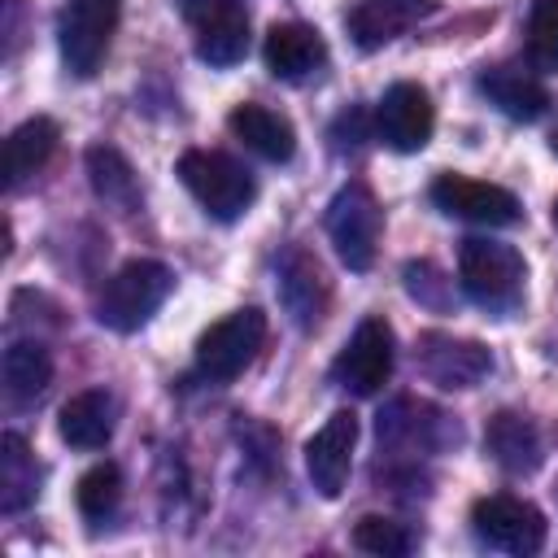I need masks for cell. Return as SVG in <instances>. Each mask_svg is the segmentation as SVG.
I'll use <instances>...</instances> for the list:
<instances>
[{
	"label": "cell",
	"instance_id": "d4e9b609",
	"mask_svg": "<svg viewBox=\"0 0 558 558\" xmlns=\"http://www.w3.org/2000/svg\"><path fill=\"white\" fill-rule=\"evenodd\" d=\"M52 379V357L39 340H13L4 349V397L13 405H31Z\"/></svg>",
	"mask_w": 558,
	"mask_h": 558
},
{
	"label": "cell",
	"instance_id": "7a4b0ae2",
	"mask_svg": "<svg viewBox=\"0 0 558 558\" xmlns=\"http://www.w3.org/2000/svg\"><path fill=\"white\" fill-rule=\"evenodd\" d=\"M174 288V275L153 262V257H140V262H126L122 270L109 275V283L100 288V301H96V318L109 327V331H140L157 310L161 301L170 296Z\"/></svg>",
	"mask_w": 558,
	"mask_h": 558
},
{
	"label": "cell",
	"instance_id": "484cf974",
	"mask_svg": "<svg viewBox=\"0 0 558 558\" xmlns=\"http://www.w3.org/2000/svg\"><path fill=\"white\" fill-rule=\"evenodd\" d=\"M78 510H83V519H92V523H105L113 510H118V501H122V471L113 466V462H96L83 480H78Z\"/></svg>",
	"mask_w": 558,
	"mask_h": 558
},
{
	"label": "cell",
	"instance_id": "277c9868",
	"mask_svg": "<svg viewBox=\"0 0 558 558\" xmlns=\"http://www.w3.org/2000/svg\"><path fill=\"white\" fill-rule=\"evenodd\" d=\"M379 231H384V214L375 192L366 183H344L327 205V235L336 244V257L349 270H371L379 253Z\"/></svg>",
	"mask_w": 558,
	"mask_h": 558
},
{
	"label": "cell",
	"instance_id": "f1b7e54d",
	"mask_svg": "<svg viewBox=\"0 0 558 558\" xmlns=\"http://www.w3.org/2000/svg\"><path fill=\"white\" fill-rule=\"evenodd\" d=\"M405 288L418 305H432V310H445L449 305V279L432 266V262H410L405 266Z\"/></svg>",
	"mask_w": 558,
	"mask_h": 558
},
{
	"label": "cell",
	"instance_id": "3957f363",
	"mask_svg": "<svg viewBox=\"0 0 558 558\" xmlns=\"http://www.w3.org/2000/svg\"><path fill=\"white\" fill-rule=\"evenodd\" d=\"M179 179L201 201V209L209 218H218V222L240 218L253 205V196H257L253 174L235 157H227L218 148H187L179 157Z\"/></svg>",
	"mask_w": 558,
	"mask_h": 558
},
{
	"label": "cell",
	"instance_id": "2e32d148",
	"mask_svg": "<svg viewBox=\"0 0 558 558\" xmlns=\"http://www.w3.org/2000/svg\"><path fill=\"white\" fill-rule=\"evenodd\" d=\"M436 9V0H357L349 13V35L357 48H384L397 35H405L414 22H423Z\"/></svg>",
	"mask_w": 558,
	"mask_h": 558
},
{
	"label": "cell",
	"instance_id": "9a60e30c",
	"mask_svg": "<svg viewBox=\"0 0 558 558\" xmlns=\"http://www.w3.org/2000/svg\"><path fill=\"white\" fill-rule=\"evenodd\" d=\"M262 57H266V70H270L275 78L301 83V78H310V74L323 70L327 44H323V35H318L314 26H305V22H279V26H270V35H266V44H262Z\"/></svg>",
	"mask_w": 558,
	"mask_h": 558
},
{
	"label": "cell",
	"instance_id": "ba28073f",
	"mask_svg": "<svg viewBox=\"0 0 558 558\" xmlns=\"http://www.w3.org/2000/svg\"><path fill=\"white\" fill-rule=\"evenodd\" d=\"M122 0H70L61 13V61L70 74L92 78L109 52Z\"/></svg>",
	"mask_w": 558,
	"mask_h": 558
},
{
	"label": "cell",
	"instance_id": "4316f807",
	"mask_svg": "<svg viewBox=\"0 0 558 558\" xmlns=\"http://www.w3.org/2000/svg\"><path fill=\"white\" fill-rule=\"evenodd\" d=\"M353 545L362 554H375V558H405L414 549V532L397 519H384V514H366L357 527H353Z\"/></svg>",
	"mask_w": 558,
	"mask_h": 558
},
{
	"label": "cell",
	"instance_id": "ffe728a7",
	"mask_svg": "<svg viewBox=\"0 0 558 558\" xmlns=\"http://www.w3.org/2000/svg\"><path fill=\"white\" fill-rule=\"evenodd\" d=\"M113 418H118L113 397H109L105 388H87V392H78V397H70V401L61 405L57 432H61V440L74 445V449H100V445H109V436H113Z\"/></svg>",
	"mask_w": 558,
	"mask_h": 558
},
{
	"label": "cell",
	"instance_id": "cb8c5ba5",
	"mask_svg": "<svg viewBox=\"0 0 558 558\" xmlns=\"http://www.w3.org/2000/svg\"><path fill=\"white\" fill-rule=\"evenodd\" d=\"M87 179H92V192H96L105 205H113L118 214H131V209L140 205L135 170H131V161H126L118 148H109V144L87 148Z\"/></svg>",
	"mask_w": 558,
	"mask_h": 558
},
{
	"label": "cell",
	"instance_id": "7c38bea8",
	"mask_svg": "<svg viewBox=\"0 0 558 558\" xmlns=\"http://www.w3.org/2000/svg\"><path fill=\"white\" fill-rule=\"evenodd\" d=\"M418 366L440 388H475L493 371V353L480 340H458V336L427 331L418 340Z\"/></svg>",
	"mask_w": 558,
	"mask_h": 558
},
{
	"label": "cell",
	"instance_id": "6da1fadb",
	"mask_svg": "<svg viewBox=\"0 0 558 558\" xmlns=\"http://www.w3.org/2000/svg\"><path fill=\"white\" fill-rule=\"evenodd\" d=\"M458 283L480 310L510 314L523 301V257L501 240L471 235L458 248Z\"/></svg>",
	"mask_w": 558,
	"mask_h": 558
},
{
	"label": "cell",
	"instance_id": "1f68e13d",
	"mask_svg": "<svg viewBox=\"0 0 558 558\" xmlns=\"http://www.w3.org/2000/svg\"><path fill=\"white\" fill-rule=\"evenodd\" d=\"M549 144H554V153H558V131H554V140H549Z\"/></svg>",
	"mask_w": 558,
	"mask_h": 558
},
{
	"label": "cell",
	"instance_id": "9c48e42d",
	"mask_svg": "<svg viewBox=\"0 0 558 558\" xmlns=\"http://www.w3.org/2000/svg\"><path fill=\"white\" fill-rule=\"evenodd\" d=\"M432 201H436L440 214L462 218V222H475V227H510L523 214L519 209V196L510 187L480 183V179H466V174H436Z\"/></svg>",
	"mask_w": 558,
	"mask_h": 558
},
{
	"label": "cell",
	"instance_id": "5bb4252c",
	"mask_svg": "<svg viewBox=\"0 0 558 558\" xmlns=\"http://www.w3.org/2000/svg\"><path fill=\"white\" fill-rule=\"evenodd\" d=\"M279 301L301 331H314L327 310V275L305 248H288L279 262Z\"/></svg>",
	"mask_w": 558,
	"mask_h": 558
},
{
	"label": "cell",
	"instance_id": "f546056e",
	"mask_svg": "<svg viewBox=\"0 0 558 558\" xmlns=\"http://www.w3.org/2000/svg\"><path fill=\"white\" fill-rule=\"evenodd\" d=\"M227 4H240V0H179V13H183L187 22H205L209 13L227 9Z\"/></svg>",
	"mask_w": 558,
	"mask_h": 558
},
{
	"label": "cell",
	"instance_id": "603a6c76",
	"mask_svg": "<svg viewBox=\"0 0 558 558\" xmlns=\"http://www.w3.org/2000/svg\"><path fill=\"white\" fill-rule=\"evenodd\" d=\"M248 52V13L244 4H227L196 22V57L209 65H235Z\"/></svg>",
	"mask_w": 558,
	"mask_h": 558
},
{
	"label": "cell",
	"instance_id": "e0dca14e",
	"mask_svg": "<svg viewBox=\"0 0 558 558\" xmlns=\"http://www.w3.org/2000/svg\"><path fill=\"white\" fill-rule=\"evenodd\" d=\"M480 92L514 122H536L549 109V92L527 65H488L480 74Z\"/></svg>",
	"mask_w": 558,
	"mask_h": 558
},
{
	"label": "cell",
	"instance_id": "44dd1931",
	"mask_svg": "<svg viewBox=\"0 0 558 558\" xmlns=\"http://www.w3.org/2000/svg\"><path fill=\"white\" fill-rule=\"evenodd\" d=\"M57 122L52 118H26L13 135H9V144H4V187L13 192V187H22L35 170H44V161L52 157V148H57Z\"/></svg>",
	"mask_w": 558,
	"mask_h": 558
},
{
	"label": "cell",
	"instance_id": "30bf717a",
	"mask_svg": "<svg viewBox=\"0 0 558 558\" xmlns=\"http://www.w3.org/2000/svg\"><path fill=\"white\" fill-rule=\"evenodd\" d=\"M432 126H436V109H432V96L418 83H392L384 92V100L375 109V131L388 148L418 153V148H427Z\"/></svg>",
	"mask_w": 558,
	"mask_h": 558
},
{
	"label": "cell",
	"instance_id": "ac0fdd59",
	"mask_svg": "<svg viewBox=\"0 0 558 558\" xmlns=\"http://www.w3.org/2000/svg\"><path fill=\"white\" fill-rule=\"evenodd\" d=\"M227 126H231V135H235L248 153H257L262 161H288V157L296 153V131H292V122H288L283 113L257 105V100L235 105L231 118H227Z\"/></svg>",
	"mask_w": 558,
	"mask_h": 558
},
{
	"label": "cell",
	"instance_id": "d6986e66",
	"mask_svg": "<svg viewBox=\"0 0 558 558\" xmlns=\"http://www.w3.org/2000/svg\"><path fill=\"white\" fill-rule=\"evenodd\" d=\"M484 449L493 453V462L510 475H527L541 466V432L532 427V418L514 414V410H501L488 418L484 427Z\"/></svg>",
	"mask_w": 558,
	"mask_h": 558
},
{
	"label": "cell",
	"instance_id": "52a82bcc",
	"mask_svg": "<svg viewBox=\"0 0 558 558\" xmlns=\"http://www.w3.org/2000/svg\"><path fill=\"white\" fill-rule=\"evenodd\" d=\"M392 357H397L392 327L384 318H362L349 344L340 349V357L331 362V379L353 397H375L392 375Z\"/></svg>",
	"mask_w": 558,
	"mask_h": 558
},
{
	"label": "cell",
	"instance_id": "5b68a950",
	"mask_svg": "<svg viewBox=\"0 0 558 558\" xmlns=\"http://www.w3.org/2000/svg\"><path fill=\"white\" fill-rule=\"evenodd\" d=\"M266 340V314L257 305H244L227 318H218L201 340H196V371L214 384L235 379L262 349Z\"/></svg>",
	"mask_w": 558,
	"mask_h": 558
},
{
	"label": "cell",
	"instance_id": "4dcf8cb0",
	"mask_svg": "<svg viewBox=\"0 0 558 558\" xmlns=\"http://www.w3.org/2000/svg\"><path fill=\"white\" fill-rule=\"evenodd\" d=\"M554 227H558V196H554Z\"/></svg>",
	"mask_w": 558,
	"mask_h": 558
},
{
	"label": "cell",
	"instance_id": "7402d4cb",
	"mask_svg": "<svg viewBox=\"0 0 558 558\" xmlns=\"http://www.w3.org/2000/svg\"><path fill=\"white\" fill-rule=\"evenodd\" d=\"M39 497V462L17 432L0 436V510L22 514Z\"/></svg>",
	"mask_w": 558,
	"mask_h": 558
},
{
	"label": "cell",
	"instance_id": "83f0119b",
	"mask_svg": "<svg viewBox=\"0 0 558 558\" xmlns=\"http://www.w3.org/2000/svg\"><path fill=\"white\" fill-rule=\"evenodd\" d=\"M527 57L536 70H558V0H536L527 13Z\"/></svg>",
	"mask_w": 558,
	"mask_h": 558
},
{
	"label": "cell",
	"instance_id": "8992f818",
	"mask_svg": "<svg viewBox=\"0 0 558 558\" xmlns=\"http://www.w3.org/2000/svg\"><path fill=\"white\" fill-rule=\"evenodd\" d=\"M471 527L488 549L514 554V558H527L545 545V514L532 501L510 497V493L480 497L471 510Z\"/></svg>",
	"mask_w": 558,
	"mask_h": 558
},
{
	"label": "cell",
	"instance_id": "8fae6325",
	"mask_svg": "<svg viewBox=\"0 0 558 558\" xmlns=\"http://www.w3.org/2000/svg\"><path fill=\"white\" fill-rule=\"evenodd\" d=\"M353 445H357V414L353 410H336L305 445V471L310 484L323 497H340L349 484V466H353Z\"/></svg>",
	"mask_w": 558,
	"mask_h": 558
},
{
	"label": "cell",
	"instance_id": "4fadbf2b",
	"mask_svg": "<svg viewBox=\"0 0 558 558\" xmlns=\"http://www.w3.org/2000/svg\"><path fill=\"white\" fill-rule=\"evenodd\" d=\"M379 445L388 453H436L449 436H458V427L445 423L440 410L423 405V401H410V397H397L384 414H379Z\"/></svg>",
	"mask_w": 558,
	"mask_h": 558
}]
</instances>
